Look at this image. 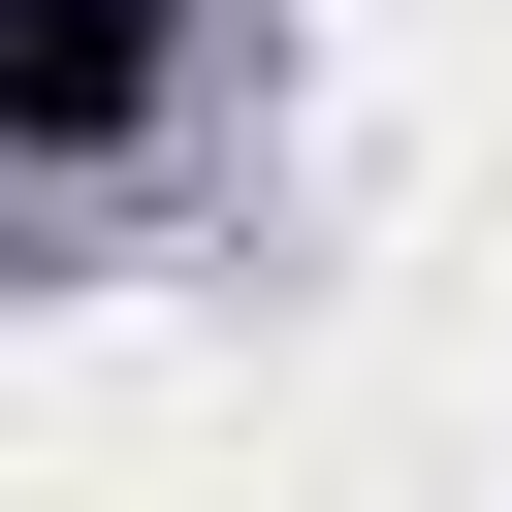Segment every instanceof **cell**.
<instances>
[{
	"label": "cell",
	"mask_w": 512,
	"mask_h": 512,
	"mask_svg": "<svg viewBox=\"0 0 512 512\" xmlns=\"http://www.w3.org/2000/svg\"><path fill=\"white\" fill-rule=\"evenodd\" d=\"M160 96V0H0V160H96Z\"/></svg>",
	"instance_id": "obj_1"
}]
</instances>
